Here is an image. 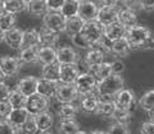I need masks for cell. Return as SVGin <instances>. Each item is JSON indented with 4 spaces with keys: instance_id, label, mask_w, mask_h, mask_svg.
<instances>
[{
    "instance_id": "6da1fadb",
    "label": "cell",
    "mask_w": 154,
    "mask_h": 134,
    "mask_svg": "<svg viewBox=\"0 0 154 134\" xmlns=\"http://www.w3.org/2000/svg\"><path fill=\"white\" fill-rule=\"evenodd\" d=\"M123 86H125V82H123V78L121 77V74L113 73L108 78L100 80L98 83L96 92H98L100 97L110 98V97H114L121 89H123Z\"/></svg>"
},
{
    "instance_id": "7a4b0ae2",
    "label": "cell",
    "mask_w": 154,
    "mask_h": 134,
    "mask_svg": "<svg viewBox=\"0 0 154 134\" xmlns=\"http://www.w3.org/2000/svg\"><path fill=\"white\" fill-rule=\"evenodd\" d=\"M152 35L153 33L146 27L136 25L134 27L127 28L125 37L127 38L128 44L131 45V49H145V45L148 44Z\"/></svg>"
},
{
    "instance_id": "3957f363",
    "label": "cell",
    "mask_w": 154,
    "mask_h": 134,
    "mask_svg": "<svg viewBox=\"0 0 154 134\" xmlns=\"http://www.w3.org/2000/svg\"><path fill=\"white\" fill-rule=\"evenodd\" d=\"M81 32H82V35L90 41V44L95 46L104 36V26L99 21H96V19H94V21H88V22H85L84 28Z\"/></svg>"
},
{
    "instance_id": "277c9868",
    "label": "cell",
    "mask_w": 154,
    "mask_h": 134,
    "mask_svg": "<svg viewBox=\"0 0 154 134\" xmlns=\"http://www.w3.org/2000/svg\"><path fill=\"white\" fill-rule=\"evenodd\" d=\"M98 83L99 82L96 79V77L94 75V73H88V71L80 73L75 82L77 89H79V93L81 96L88 95L90 92H95L96 87H98Z\"/></svg>"
},
{
    "instance_id": "5b68a950",
    "label": "cell",
    "mask_w": 154,
    "mask_h": 134,
    "mask_svg": "<svg viewBox=\"0 0 154 134\" xmlns=\"http://www.w3.org/2000/svg\"><path fill=\"white\" fill-rule=\"evenodd\" d=\"M26 109L31 115L36 116L38 114L48 111V109H49V98L36 92L27 97Z\"/></svg>"
},
{
    "instance_id": "8992f818",
    "label": "cell",
    "mask_w": 154,
    "mask_h": 134,
    "mask_svg": "<svg viewBox=\"0 0 154 134\" xmlns=\"http://www.w3.org/2000/svg\"><path fill=\"white\" fill-rule=\"evenodd\" d=\"M79 89H77L75 83H60L58 84L54 98L60 103L75 102L79 97Z\"/></svg>"
},
{
    "instance_id": "52a82bcc",
    "label": "cell",
    "mask_w": 154,
    "mask_h": 134,
    "mask_svg": "<svg viewBox=\"0 0 154 134\" xmlns=\"http://www.w3.org/2000/svg\"><path fill=\"white\" fill-rule=\"evenodd\" d=\"M44 26L51 28L57 32H66V27H67V18L62 14L60 12H51L49 10L45 16H44Z\"/></svg>"
},
{
    "instance_id": "ba28073f",
    "label": "cell",
    "mask_w": 154,
    "mask_h": 134,
    "mask_svg": "<svg viewBox=\"0 0 154 134\" xmlns=\"http://www.w3.org/2000/svg\"><path fill=\"white\" fill-rule=\"evenodd\" d=\"M114 103L117 109L132 111L134 107L136 106V98H135V95L131 89L123 88L114 96Z\"/></svg>"
},
{
    "instance_id": "9c48e42d",
    "label": "cell",
    "mask_w": 154,
    "mask_h": 134,
    "mask_svg": "<svg viewBox=\"0 0 154 134\" xmlns=\"http://www.w3.org/2000/svg\"><path fill=\"white\" fill-rule=\"evenodd\" d=\"M118 13L119 9L116 8V5H102V8H99L96 21H99L105 27L118 21Z\"/></svg>"
},
{
    "instance_id": "30bf717a",
    "label": "cell",
    "mask_w": 154,
    "mask_h": 134,
    "mask_svg": "<svg viewBox=\"0 0 154 134\" xmlns=\"http://www.w3.org/2000/svg\"><path fill=\"white\" fill-rule=\"evenodd\" d=\"M21 68V60L19 57L14 56H3L0 57V69L3 73L7 75V78H12V77L17 75Z\"/></svg>"
},
{
    "instance_id": "8fae6325",
    "label": "cell",
    "mask_w": 154,
    "mask_h": 134,
    "mask_svg": "<svg viewBox=\"0 0 154 134\" xmlns=\"http://www.w3.org/2000/svg\"><path fill=\"white\" fill-rule=\"evenodd\" d=\"M98 12H99V7L96 3L91 1V0H82V1H80L79 16L82 18L85 22L96 19Z\"/></svg>"
},
{
    "instance_id": "7c38bea8",
    "label": "cell",
    "mask_w": 154,
    "mask_h": 134,
    "mask_svg": "<svg viewBox=\"0 0 154 134\" xmlns=\"http://www.w3.org/2000/svg\"><path fill=\"white\" fill-rule=\"evenodd\" d=\"M4 42H5L8 47H11L13 50H21L23 42V31L17 27L7 31L5 37H4Z\"/></svg>"
},
{
    "instance_id": "4fadbf2b",
    "label": "cell",
    "mask_w": 154,
    "mask_h": 134,
    "mask_svg": "<svg viewBox=\"0 0 154 134\" xmlns=\"http://www.w3.org/2000/svg\"><path fill=\"white\" fill-rule=\"evenodd\" d=\"M100 96L98 95V92H90L88 95H84L82 98H81L80 101V107L82 111L88 112V114H94L96 112V110H98V106H99V100Z\"/></svg>"
},
{
    "instance_id": "5bb4252c",
    "label": "cell",
    "mask_w": 154,
    "mask_h": 134,
    "mask_svg": "<svg viewBox=\"0 0 154 134\" xmlns=\"http://www.w3.org/2000/svg\"><path fill=\"white\" fill-rule=\"evenodd\" d=\"M30 112L27 111L26 107H19V109H13L7 120L12 124V125L17 129L18 132H21V127L26 123V120L30 118Z\"/></svg>"
},
{
    "instance_id": "9a60e30c",
    "label": "cell",
    "mask_w": 154,
    "mask_h": 134,
    "mask_svg": "<svg viewBox=\"0 0 154 134\" xmlns=\"http://www.w3.org/2000/svg\"><path fill=\"white\" fill-rule=\"evenodd\" d=\"M57 60L60 64H79L80 56L75 49L64 46L57 50Z\"/></svg>"
},
{
    "instance_id": "2e32d148",
    "label": "cell",
    "mask_w": 154,
    "mask_h": 134,
    "mask_svg": "<svg viewBox=\"0 0 154 134\" xmlns=\"http://www.w3.org/2000/svg\"><path fill=\"white\" fill-rule=\"evenodd\" d=\"M80 74L77 64H60V83H75Z\"/></svg>"
},
{
    "instance_id": "e0dca14e",
    "label": "cell",
    "mask_w": 154,
    "mask_h": 134,
    "mask_svg": "<svg viewBox=\"0 0 154 134\" xmlns=\"http://www.w3.org/2000/svg\"><path fill=\"white\" fill-rule=\"evenodd\" d=\"M37 83H38V79L36 77H25V78L19 79L18 83H17V89L21 91L23 95H26L27 97L31 96L33 93L37 92Z\"/></svg>"
},
{
    "instance_id": "ac0fdd59",
    "label": "cell",
    "mask_w": 154,
    "mask_h": 134,
    "mask_svg": "<svg viewBox=\"0 0 154 134\" xmlns=\"http://www.w3.org/2000/svg\"><path fill=\"white\" fill-rule=\"evenodd\" d=\"M126 31H127V28L121 22L117 21L104 27V36L109 38L110 41H114V40H118V38H122L126 36Z\"/></svg>"
},
{
    "instance_id": "d6986e66",
    "label": "cell",
    "mask_w": 154,
    "mask_h": 134,
    "mask_svg": "<svg viewBox=\"0 0 154 134\" xmlns=\"http://www.w3.org/2000/svg\"><path fill=\"white\" fill-rule=\"evenodd\" d=\"M58 88V82L55 80H50L46 78H40L37 83V93L45 96L48 98L55 97V92Z\"/></svg>"
},
{
    "instance_id": "ffe728a7",
    "label": "cell",
    "mask_w": 154,
    "mask_h": 134,
    "mask_svg": "<svg viewBox=\"0 0 154 134\" xmlns=\"http://www.w3.org/2000/svg\"><path fill=\"white\" fill-rule=\"evenodd\" d=\"M38 33H40L41 46H54L59 41V32L51 30L46 26H42L38 30Z\"/></svg>"
},
{
    "instance_id": "44dd1931",
    "label": "cell",
    "mask_w": 154,
    "mask_h": 134,
    "mask_svg": "<svg viewBox=\"0 0 154 134\" xmlns=\"http://www.w3.org/2000/svg\"><path fill=\"white\" fill-rule=\"evenodd\" d=\"M104 61V51L98 46H93L91 49L88 50L85 55V63L89 68H94V66L99 65Z\"/></svg>"
},
{
    "instance_id": "7402d4cb",
    "label": "cell",
    "mask_w": 154,
    "mask_h": 134,
    "mask_svg": "<svg viewBox=\"0 0 154 134\" xmlns=\"http://www.w3.org/2000/svg\"><path fill=\"white\" fill-rule=\"evenodd\" d=\"M130 50H131V45L128 44L127 38L122 37L118 40H114L110 42V54H113L116 56H126Z\"/></svg>"
},
{
    "instance_id": "603a6c76",
    "label": "cell",
    "mask_w": 154,
    "mask_h": 134,
    "mask_svg": "<svg viewBox=\"0 0 154 134\" xmlns=\"http://www.w3.org/2000/svg\"><path fill=\"white\" fill-rule=\"evenodd\" d=\"M35 119L37 123L38 133H48L54 125V118H53V115L49 111H44L36 115Z\"/></svg>"
},
{
    "instance_id": "cb8c5ba5",
    "label": "cell",
    "mask_w": 154,
    "mask_h": 134,
    "mask_svg": "<svg viewBox=\"0 0 154 134\" xmlns=\"http://www.w3.org/2000/svg\"><path fill=\"white\" fill-rule=\"evenodd\" d=\"M41 77L50 80H55L59 82V77H60V63L59 61H54V63L42 65L41 69Z\"/></svg>"
},
{
    "instance_id": "d4e9b609",
    "label": "cell",
    "mask_w": 154,
    "mask_h": 134,
    "mask_svg": "<svg viewBox=\"0 0 154 134\" xmlns=\"http://www.w3.org/2000/svg\"><path fill=\"white\" fill-rule=\"evenodd\" d=\"M57 61V50L53 46H41L38 47V59L37 63L41 65H46Z\"/></svg>"
},
{
    "instance_id": "484cf974",
    "label": "cell",
    "mask_w": 154,
    "mask_h": 134,
    "mask_svg": "<svg viewBox=\"0 0 154 134\" xmlns=\"http://www.w3.org/2000/svg\"><path fill=\"white\" fill-rule=\"evenodd\" d=\"M118 22H121L126 28L134 27L137 25V16L134 9L123 8L118 13Z\"/></svg>"
},
{
    "instance_id": "4316f807",
    "label": "cell",
    "mask_w": 154,
    "mask_h": 134,
    "mask_svg": "<svg viewBox=\"0 0 154 134\" xmlns=\"http://www.w3.org/2000/svg\"><path fill=\"white\" fill-rule=\"evenodd\" d=\"M27 10L31 16L35 17H44L45 14L49 12V7H48L46 0H31L27 4Z\"/></svg>"
},
{
    "instance_id": "83f0119b",
    "label": "cell",
    "mask_w": 154,
    "mask_h": 134,
    "mask_svg": "<svg viewBox=\"0 0 154 134\" xmlns=\"http://www.w3.org/2000/svg\"><path fill=\"white\" fill-rule=\"evenodd\" d=\"M38 59V46L23 47L19 52V60L23 64H33L37 63Z\"/></svg>"
},
{
    "instance_id": "f1b7e54d",
    "label": "cell",
    "mask_w": 154,
    "mask_h": 134,
    "mask_svg": "<svg viewBox=\"0 0 154 134\" xmlns=\"http://www.w3.org/2000/svg\"><path fill=\"white\" fill-rule=\"evenodd\" d=\"M81 107L75 105L73 102H66L62 103L59 110H58V116L60 118V120L63 119H73L77 114H79V110Z\"/></svg>"
},
{
    "instance_id": "f546056e",
    "label": "cell",
    "mask_w": 154,
    "mask_h": 134,
    "mask_svg": "<svg viewBox=\"0 0 154 134\" xmlns=\"http://www.w3.org/2000/svg\"><path fill=\"white\" fill-rule=\"evenodd\" d=\"M32 46H41L40 33H38V31H36V30H26V31H23L22 49L23 47H32Z\"/></svg>"
},
{
    "instance_id": "4dcf8cb0",
    "label": "cell",
    "mask_w": 154,
    "mask_h": 134,
    "mask_svg": "<svg viewBox=\"0 0 154 134\" xmlns=\"http://www.w3.org/2000/svg\"><path fill=\"white\" fill-rule=\"evenodd\" d=\"M116 103H114V100H103V101L99 102V106L98 110H96V114L100 115L103 118H112L113 114L116 111Z\"/></svg>"
},
{
    "instance_id": "1f68e13d",
    "label": "cell",
    "mask_w": 154,
    "mask_h": 134,
    "mask_svg": "<svg viewBox=\"0 0 154 134\" xmlns=\"http://www.w3.org/2000/svg\"><path fill=\"white\" fill-rule=\"evenodd\" d=\"M93 70L94 75L96 77V79H98V82L100 80H103L105 78H108L109 75L113 74V70H112V63H100L99 65L94 66V68H91Z\"/></svg>"
},
{
    "instance_id": "d6a6232c",
    "label": "cell",
    "mask_w": 154,
    "mask_h": 134,
    "mask_svg": "<svg viewBox=\"0 0 154 134\" xmlns=\"http://www.w3.org/2000/svg\"><path fill=\"white\" fill-rule=\"evenodd\" d=\"M85 25V21L80 16H75L71 18H67V27H66V32L69 33V35H75V33H79L82 31Z\"/></svg>"
},
{
    "instance_id": "836d02e7",
    "label": "cell",
    "mask_w": 154,
    "mask_h": 134,
    "mask_svg": "<svg viewBox=\"0 0 154 134\" xmlns=\"http://www.w3.org/2000/svg\"><path fill=\"white\" fill-rule=\"evenodd\" d=\"M9 102L13 106V109H19V107H26V102H27V96L23 95L21 91L16 89H12L11 95H9Z\"/></svg>"
},
{
    "instance_id": "e575fe53",
    "label": "cell",
    "mask_w": 154,
    "mask_h": 134,
    "mask_svg": "<svg viewBox=\"0 0 154 134\" xmlns=\"http://www.w3.org/2000/svg\"><path fill=\"white\" fill-rule=\"evenodd\" d=\"M58 132L62 134H75V133H80L81 130L79 124L73 119H63V120H60Z\"/></svg>"
},
{
    "instance_id": "d590c367",
    "label": "cell",
    "mask_w": 154,
    "mask_h": 134,
    "mask_svg": "<svg viewBox=\"0 0 154 134\" xmlns=\"http://www.w3.org/2000/svg\"><path fill=\"white\" fill-rule=\"evenodd\" d=\"M79 9H80V1H77V0H66L64 5L60 9V13L66 18H71L79 16Z\"/></svg>"
},
{
    "instance_id": "8d00e7d4",
    "label": "cell",
    "mask_w": 154,
    "mask_h": 134,
    "mask_svg": "<svg viewBox=\"0 0 154 134\" xmlns=\"http://www.w3.org/2000/svg\"><path fill=\"white\" fill-rule=\"evenodd\" d=\"M4 1V8L5 12L8 13H13V14H18L23 12L25 9H27V4L23 0H3Z\"/></svg>"
},
{
    "instance_id": "74e56055",
    "label": "cell",
    "mask_w": 154,
    "mask_h": 134,
    "mask_svg": "<svg viewBox=\"0 0 154 134\" xmlns=\"http://www.w3.org/2000/svg\"><path fill=\"white\" fill-rule=\"evenodd\" d=\"M16 16L17 14L8 13V12L2 14V16H0V28H3V30L7 32V31L16 27V25H17V17Z\"/></svg>"
},
{
    "instance_id": "f35d334b",
    "label": "cell",
    "mask_w": 154,
    "mask_h": 134,
    "mask_svg": "<svg viewBox=\"0 0 154 134\" xmlns=\"http://www.w3.org/2000/svg\"><path fill=\"white\" fill-rule=\"evenodd\" d=\"M139 105H140V107L143 110H145L148 112L153 110L154 109V89L148 91V92L144 93L141 96L140 101H139Z\"/></svg>"
},
{
    "instance_id": "ab89813d",
    "label": "cell",
    "mask_w": 154,
    "mask_h": 134,
    "mask_svg": "<svg viewBox=\"0 0 154 134\" xmlns=\"http://www.w3.org/2000/svg\"><path fill=\"white\" fill-rule=\"evenodd\" d=\"M71 38H72V44H73L76 47H79V49L89 50V49H91V47H93V45L90 44V41L82 35V32L75 33V35L71 36Z\"/></svg>"
},
{
    "instance_id": "60d3db41",
    "label": "cell",
    "mask_w": 154,
    "mask_h": 134,
    "mask_svg": "<svg viewBox=\"0 0 154 134\" xmlns=\"http://www.w3.org/2000/svg\"><path fill=\"white\" fill-rule=\"evenodd\" d=\"M21 132L25 134H35L38 133V128H37V123L33 115H30V118L26 120V123L21 127Z\"/></svg>"
},
{
    "instance_id": "b9f144b4",
    "label": "cell",
    "mask_w": 154,
    "mask_h": 134,
    "mask_svg": "<svg viewBox=\"0 0 154 134\" xmlns=\"http://www.w3.org/2000/svg\"><path fill=\"white\" fill-rule=\"evenodd\" d=\"M112 118L114 119V121H118V123L128 125V123L131 121V111H128V110H122V109H116Z\"/></svg>"
},
{
    "instance_id": "7bdbcfd3",
    "label": "cell",
    "mask_w": 154,
    "mask_h": 134,
    "mask_svg": "<svg viewBox=\"0 0 154 134\" xmlns=\"http://www.w3.org/2000/svg\"><path fill=\"white\" fill-rule=\"evenodd\" d=\"M12 110H13V106L9 102V100H0V120L8 119Z\"/></svg>"
},
{
    "instance_id": "ee69618b",
    "label": "cell",
    "mask_w": 154,
    "mask_h": 134,
    "mask_svg": "<svg viewBox=\"0 0 154 134\" xmlns=\"http://www.w3.org/2000/svg\"><path fill=\"white\" fill-rule=\"evenodd\" d=\"M108 133H112V134H127V133H130V130L127 129L126 124L116 121L114 124H112V125L109 127Z\"/></svg>"
},
{
    "instance_id": "f6af8a7d",
    "label": "cell",
    "mask_w": 154,
    "mask_h": 134,
    "mask_svg": "<svg viewBox=\"0 0 154 134\" xmlns=\"http://www.w3.org/2000/svg\"><path fill=\"white\" fill-rule=\"evenodd\" d=\"M14 133H19V132L7 120V119L0 120V134H14Z\"/></svg>"
},
{
    "instance_id": "bcb514c9",
    "label": "cell",
    "mask_w": 154,
    "mask_h": 134,
    "mask_svg": "<svg viewBox=\"0 0 154 134\" xmlns=\"http://www.w3.org/2000/svg\"><path fill=\"white\" fill-rule=\"evenodd\" d=\"M48 1V7H49V10L51 12H60L62 7L64 5L66 0H46Z\"/></svg>"
},
{
    "instance_id": "7dc6e473",
    "label": "cell",
    "mask_w": 154,
    "mask_h": 134,
    "mask_svg": "<svg viewBox=\"0 0 154 134\" xmlns=\"http://www.w3.org/2000/svg\"><path fill=\"white\" fill-rule=\"evenodd\" d=\"M140 132L143 134H154V121L153 120H149L143 123Z\"/></svg>"
},
{
    "instance_id": "c3c4849f",
    "label": "cell",
    "mask_w": 154,
    "mask_h": 134,
    "mask_svg": "<svg viewBox=\"0 0 154 134\" xmlns=\"http://www.w3.org/2000/svg\"><path fill=\"white\" fill-rule=\"evenodd\" d=\"M12 89L7 83H0V100H8Z\"/></svg>"
},
{
    "instance_id": "681fc988",
    "label": "cell",
    "mask_w": 154,
    "mask_h": 134,
    "mask_svg": "<svg viewBox=\"0 0 154 134\" xmlns=\"http://www.w3.org/2000/svg\"><path fill=\"white\" fill-rule=\"evenodd\" d=\"M123 4L126 8L134 9V10L141 9V0H123Z\"/></svg>"
},
{
    "instance_id": "f907efd6",
    "label": "cell",
    "mask_w": 154,
    "mask_h": 134,
    "mask_svg": "<svg viewBox=\"0 0 154 134\" xmlns=\"http://www.w3.org/2000/svg\"><path fill=\"white\" fill-rule=\"evenodd\" d=\"M112 70H113L114 74H121L122 71L125 70V64H123V61L119 60V59L112 61Z\"/></svg>"
},
{
    "instance_id": "816d5d0a",
    "label": "cell",
    "mask_w": 154,
    "mask_h": 134,
    "mask_svg": "<svg viewBox=\"0 0 154 134\" xmlns=\"http://www.w3.org/2000/svg\"><path fill=\"white\" fill-rule=\"evenodd\" d=\"M141 10L153 12L154 10V0H141Z\"/></svg>"
},
{
    "instance_id": "f5cc1de1",
    "label": "cell",
    "mask_w": 154,
    "mask_h": 134,
    "mask_svg": "<svg viewBox=\"0 0 154 134\" xmlns=\"http://www.w3.org/2000/svg\"><path fill=\"white\" fill-rule=\"evenodd\" d=\"M118 0H99V3L102 5H116Z\"/></svg>"
},
{
    "instance_id": "db71d44e",
    "label": "cell",
    "mask_w": 154,
    "mask_h": 134,
    "mask_svg": "<svg viewBox=\"0 0 154 134\" xmlns=\"http://www.w3.org/2000/svg\"><path fill=\"white\" fill-rule=\"evenodd\" d=\"M5 13V8H4V1L3 0H0V16L2 14H4Z\"/></svg>"
},
{
    "instance_id": "11a10c76",
    "label": "cell",
    "mask_w": 154,
    "mask_h": 134,
    "mask_svg": "<svg viewBox=\"0 0 154 134\" xmlns=\"http://www.w3.org/2000/svg\"><path fill=\"white\" fill-rule=\"evenodd\" d=\"M5 78H7V75L3 73V70L0 69V83H3L4 80H5Z\"/></svg>"
},
{
    "instance_id": "9f6ffc18",
    "label": "cell",
    "mask_w": 154,
    "mask_h": 134,
    "mask_svg": "<svg viewBox=\"0 0 154 134\" xmlns=\"http://www.w3.org/2000/svg\"><path fill=\"white\" fill-rule=\"evenodd\" d=\"M4 37H5V31L3 28H0V42L4 41Z\"/></svg>"
},
{
    "instance_id": "6f0895ef",
    "label": "cell",
    "mask_w": 154,
    "mask_h": 134,
    "mask_svg": "<svg viewBox=\"0 0 154 134\" xmlns=\"http://www.w3.org/2000/svg\"><path fill=\"white\" fill-rule=\"evenodd\" d=\"M149 119H150V120H153V121H154V109H153V110H150V111H149Z\"/></svg>"
},
{
    "instance_id": "680465c9",
    "label": "cell",
    "mask_w": 154,
    "mask_h": 134,
    "mask_svg": "<svg viewBox=\"0 0 154 134\" xmlns=\"http://www.w3.org/2000/svg\"><path fill=\"white\" fill-rule=\"evenodd\" d=\"M23 1H25L26 4H28V3H30V1H31V0H23Z\"/></svg>"
},
{
    "instance_id": "91938a15",
    "label": "cell",
    "mask_w": 154,
    "mask_h": 134,
    "mask_svg": "<svg viewBox=\"0 0 154 134\" xmlns=\"http://www.w3.org/2000/svg\"><path fill=\"white\" fill-rule=\"evenodd\" d=\"M77 1H82V0H77Z\"/></svg>"
}]
</instances>
